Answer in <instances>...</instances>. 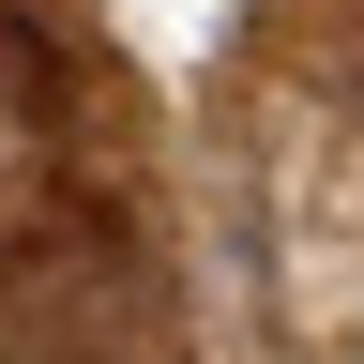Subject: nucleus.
<instances>
[{
	"mask_svg": "<svg viewBox=\"0 0 364 364\" xmlns=\"http://www.w3.org/2000/svg\"><path fill=\"white\" fill-rule=\"evenodd\" d=\"M0 364H182L152 258L107 213H61L0 258Z\"/></svg>",
	"mask_w": 364,
	"mask_h": 364,
	"instance_id": "nucleus-1",
	"label": "nucleus"
}]
</instances>
